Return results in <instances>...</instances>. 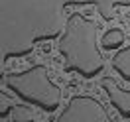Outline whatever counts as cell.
<instances>
[{
  "label": "cell",
  "mask_w": 130,
  "mask_h": 122,
  "mask_svg": "<svg viewBox=\"0 0 130 122\" xmlns=\"http://www.w3.org/2000/svg\"><path fill=\"white\" fill-rule=\"evenodd\" d=\"M112 67L124 81H130V45L120 49V51L112 57Z\"/></svg>",
  "instance_id": "obj_7"
},
{
  "label": "cell",
  "mask_w": 130,
  "mask_h": 122,
  "mask_svg": "<svg viewBox=\"0 0 130 122\" xmlns=\"http://www.w3.org/2000/svg\"><path fill=\"white\" fill-rule=\"evenodd\" d=\"M0 98H2V108H0V116H2V118H6L10 110H14V104H8V98H6V95H4V93L0 95Z\"/></svg>",
  "instance_id": "obj_10"
},
{
  "label": "cell",
  "mask_w": 130,
  "mask_h": 122,
  "mask_svg": "<svg viewBox=\"0 0 130 122\" xmlns=\"http://www.w3.org/2000/svg\"><path fill=\"white\" fill-rule=\"evenodd\" d=\"M57 122H108V114L95 97L77 95L71 97L65 110L57 116Z\"/></svg>",
  "instance_id": "obj_4"
},
{
  "label": "cell",
  "mask_w": 130,
  "mask_h": 122,
  "mask_svg": "<svg viewBox=\"0 0 130 122\" xmlns=\"http://www.w3.org/2000/svg\"><path fill=\"white\" fill-rule=\"evenodd\" d=\"M85 4H95L99 8V14L105 20H112L116 16L114 10L118 6H130V0H71V6H85Z\"/></svg>",
  "instance_id": "obj_6"
},
{
  "label": "cell",
  "mask_w": 130,
  "mask_h": 122,
  "mask_svg": "<svg viewBox=\"0 0 130 122\" xmlns=\"http://www.w3.org/2000/svg\"><path fill=\"white\" fill-rule=\"evenodd\" d=\"M2 83L24 102L40 106L45 112H55L61 104V89L49 79L43 65H32L26 71L4 75Z\"/></svg>",
  "instance_id": "obj_3"
},
{
  "label": "cell",
  "mask_w": 130,
  "mask_h": 122,
  "mask_svg": "<svg viewBox=\"0 0 130 122\" xmlns=\"http://www.w3.org/2000/svg\"><path fill=\"white\" fill-rule=\"evenodd\" d=\"M71 0H0L2 63L26 57L34 47L63 33L61 16Z\"/></svg>",
  "instance_id": "obj_1"
},
{
  "label": "cell",
  "mask_w": 130,
  "mask_h": 122,
  "mask_svg": "<svg viewBox=\"0 0 130 122\" xmlns=\"http://www.w3.org/2000/svg\"><path fill=\"white\" fill-rule=\"evenodd\" d=\"M99 26L79 12L67 18L59 38V53L65 59L67 73H79L85 79H95L105 69V59L97 45Z\"/></svg>",
  "instance_id": "obj_2"
},
{
  "label": "cell",
  "mask_w": 130,
  "mask_h": 122,
  "mask_svg": "<svg viewBox=\"0 0 130 122\" xmlns=\"http://www.w3.org/2000/svg\"><path fill=\"white\" fill-rule=\"evenodd\" d=\"M103 89L106 91V95L110 98V104L118 110L122 118H130V91L120 89L118 83L114 81L112 77H103Z\"/></svg>",
  "instance_id": "obj_5"
},
{
  "label": "cell",
  "mask_w": 130,
  "mask_h": 122,
  "mask_svg": "<svg viewBox=\"0 0 130 122\" xmlns=\"http://www.w3.org/2000/svg\"><path fill=\"white\" fill-rule=\"evenodd\" d=\"M122 43H124V33H122L120 28H110V30L103 36V47H105L106 51L120 47Z\"/></svg>",
  "instance_id": "obj_8"
},
{
  "label": "cell",
  "mask_w": 130,
  "mask_h": 122,
  "mask_svg": "<svg viewBox=\"0 0 130 122\" xmlns=\"http://www.w3.org/2000/svg\"><path fill=\"white\" fill-rule=\"evenodd\" d=\"M24 120H34V114L26 104H16L14 106V122H24Z\"/></svg>",
  "instance_id": "obj_9"
}]
</instances>
